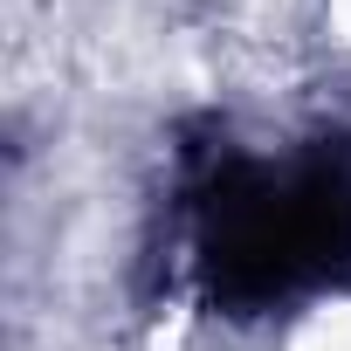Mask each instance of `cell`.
Segmentation results:
<instances>
[{"label": "cell", "instance_id": "6da1fadb", "mask_svg": "<svg viewBox=\"0 0 351 351\" xmlns=\"http://www.w3.org/2000/svg\"><path fill=\"white\" fill-rule=\"evenodd\" d=\"M200 269L234 310L337 282L351 269V165L330 152L296 165H221L200 200Z\"/></svg>", "mask_w": 351, "mask_h": 351}]
</instances>
